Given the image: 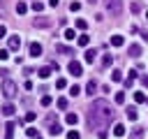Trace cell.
I'll return each instance as SVG.
<instances>
[{
  "instance_id": "6da1fadb",
  "label": "cell",
  "mask_w": 148,
  "mask_h": 139,
  "mask_svg": "<svg viewBox=\"0 0 148 139\" xmlns=\"http://www.w3.org/2000/svg\"><path fill=\"white\" fill-rule=\"evenodd\" d=\"M88 118H90V127H95V130H102L104 123L113 120V114H111L106 100H95L88 109Z\"/></svg>"
},
{
  "instance_id": "30bf717a",
  "label": "cell",
  "mask_w": 148,
  "mask_h": 139,
  "mask_svg": "<svg viewBox=\"0 0 148 139\" xmlns=\"http://www.w3.org/2000/svg\"><path fill=\"white\" fill-rule=\"evenodd\" d=\"M130 56H132V58H139V56H141V44H132V46H130Z\"/></svg>"
},
{
  "instance_id": "4dcf8cb0",
  "label": "cell",
  "mask_w": 148,
  "mask_h": 139,
  "mask_svg": "<svg viewBox=\"0 0 148 139\" xmlns=\"http://www.w3.org/2000/svg\"><path fill=\"white\" fill-rule=\"evenodd\" d=\"M102 65H111V53H104L102 56Z\"/></svg>"
},
{
  "instance_id": "2e32d148",
  "label": "cell",
  "mask_w": 148,
  "mask_h": 139,
  "mask_svg": "<svg viewBox=\"0 0 148 139\" xmlns=\"http://www.w3.org/2000/svg\"><path fill=\"white\" fill-rule=\"evenodd\" d=\"M141 137H143V130H141V127H134V130L130 132V139H141Z\"/></svg>"
},
{
  "instance_id": "5bb4252c",
  "label": "cell",
  "mask_w": 148,
  "mask_h": 139,
  "mask_svg": "<svg viewBox=\"0 0 148 139\" xmlns=\"http://www.w3.org/2000/svg\"><path fill=\"white\" fill-rule=\"evenodd\" d=\"M123 134H125V125L123 123H116L113 125V137H123Z\"/></svg>"
},
{
  "instance_id": "8992f818",
  "label": "cell",
  "mask_w": 148,
  "mask_h": 139,
  "mask_svg": "<svg viewBox=\"0 0 148 139\" xmlns=\"http://www.w3.org/2000/svg\"><path fill=\"white\" fill-rule=\"evenodd\" d=\"M14 127H16V123L7 120V125H5V139H14Z\"/></svg>"
},
{
  "instance_id": "f35d334b",
  "label": "cell",
  "mask_w": 148,
  "mask_h": 139,
  "mask_svg": "<svg viewBox=\"0 0 148 139\" xmlns=\"http://www.w3.org/2000/svg\"><path fill=\"white\" fill-rule=\"evenodd\" d=\"M127 79H130V81L136 79V70H130V72H127Z\"/></svg>"
},
{
  "instance_id": "f546056e",
  "label": "cell",
  "mask_w": 148,
  "mask_h": 139,
  "mask_svg": "<svg viewBox=\"0 0 148 139\" xmlns=\"http://www.w3.org/2000/svg\"><path fill=\"white\" fill-rule=\"evenodd\" d=\"M58 51H60V53H72V49L65 46V44H58Z\"/></svg>"
},
{
  "instance_id": "83f0119b",
  "label": "cell",
  "mask_w": 148,
  "mask_h": 139,
  "mask_svg": "<svg viewBox=\"0 0 148 139\" xmlns=\"http://www.w3.org/2000/svg\"><path fill=\"white\" fill-rule=\"evenodd\" d=\"M32 9H35V12H42V9H44V2H37V0H35V2H32Z\"/></svg>"
},
{
  "instance_id": "ee69618b",
  "label": "cell",
  "mask_w": 148,
  "mask_h": 139,
  "mask_svg": "<svg viewBox=\"0 0 148 139\" xmlns=\"http://www.w3.org/2000/svg\"><path fill=\"white\" fill-rule=\"evenodd\" d=\"M146 104H148V97H146Z\"/></svg>"
},
{
  "instance_id": "f6af8a7d",
  "label": "cell",
  "mask_w": 148,
  "mask_h": 139,
  "mask_svg": "<svg viewBox=\"0 0 148 139\" xmlns=\"http://www.w3.org/2000/svg\"><path fill=\"white\" fill-rule=\"evenodd\" d=\"M0 9H2V7H0Z\"/></svg>"
},
{
  "instance_id": "1f68e13d",
  "label": "cell",
  "mask_w": 148,
  "mask_h": 139,
  "mask_svg": "<svg viewBox=\"0 0 148 139\" xmlns=\"http://www.w3.org/2000/svg\"><path fill=\"white\" fill-rule=\"evenodd\" d=\"M9 58V49H0V60H7Z\"/></svg>"
},
{
  "instance_id": "484cf974",
  "label": "cell",
  "mask_w": 148,
  "mask_h": 139,
  "mask_svg": "<svg viewBox=\"0 0 148 139\" xmlns=\"http://www.w3.org/2000/svg\"><path fill=\"white\" fill-rule=\"evenodd\" d=\"M79 93H81V88H79V86H76V83H74V86H72V88H69V95H72V97H76V95H79Z\"/></svg>"
},
{
  "instance_id": "ab89813d",
  "label": "cell",
  "mask_w": 148,
  "mask_h": 139,
  "mask_svg": "<svg viewBox=\"0 0 148 139\" xmlns=\"http://www.w3.org/2000/svg\"><path fill=\"white\" fill-rule=\"evenodd\" d=\"M141 86H146V88H148V74H143V76H141Z\"/></svg>"
},
{
  "instance_id": "4fadbf2b",
  "label": "cell",
  "mask_w": 148,
  "mask_h": 139,
  "mask_svg": "<svg viewBox=\"0 0 148 139\" xmlns=\"http://www.w3.org/2000/svg\"><path fill=\"white\" fill-rule=\"evenodd\" d=\"M49 132L56 137V134H60V132H62V125H60V123H51V125H49Z\"/></svg>"
},
{
  "instance_id": "9c48e42d",
  "label": "cell",
  "mask_w": 148,
  "mask_h": 139,
  "mask_svg": "<svg viewBox=\"0 0 148 139\" xmlns=\"http://www.w3.org/2000/svg\"><path fill=\"white\" fill-rule=\"evenodd\" d=\"M14 111H16V107H14L12 102H5V104H2V114H5V116H12Z\"/></svg>"
},
{
  "instance_id": "ffe728a7",
  "label": "cell",
  "mask_w": 148,
  "mask_h": 139,
  "mask_svg": "<svg viewBox=\"0 0 148 139\" xmlns=\"http://www.w3.org/2000/svg\"><path fill=\"white\" fill-rule=\"evenodd\" d=\"M95 90H97V81H88V86H86V93H88V95H92Z\"/></svg>"
},
{
  "instance_id": "d6a6232c",
  "label": "cell",
  "mask_w": 148,
  "mask_h": 139,
  "mask_svg": "<svg viewBox=\"0 0 148 139\" xmlns=\"http://www.w3.org/2000/svg\"><path fill=\"white\" fill-rule=\"evenodd\" d=\"M67 139H81V137H79L76 130H69V132H67Z\"/></svg>"
},
{
  "instance_id": "8d00e7d4",
  "label": "cell",
  "mask_w": 148,
  "mask_h": 139,
  "mask_svg": "<svg viewBox=\"0 0 148 139\" xmlns=\"http://www.w3.org/2000/svg\"><path fill=\"white\" fill-rule=\"evenodd\" d=\"M116 102H125V93H123V90L116 93Z\"/></svg>"
},
{
  "instance_id": "277c9868",
  "label": "cell",
  "mask_w": 148,
  "mask_h": 139,
  "mask_svg": "<svg viewBox=\"0 0 148 139\" xmlns=\"http://www.w3.org/2000/svg\"><path fill=\"white\" fill-rule=\"evenodd\" d=\"M18 46H21V37H18V35H9L7 49H9V51H18Z\"/></svg>"
},
{
  "instance_id": "d4e9b609",
  "label": "cell",
  "mask_w": 148,
  "mask_h": 139,
  "mask_svg": "<svg viewBox=\"0 0 148 139\" xmlns=\"http://www.w3.org/2000/svg\"><path fill=\"white\" fill-rule=\"evenodd\" d=\"M62 35H65V39H74V30H72V28H65Z\"/></svg>"
},
{
  "instance_id": "836d02e7",
  "label": "cell",
  "mask_w": 148,
  "mask_h": 139,
  "mask_svg": "<svg viewBox=\"0 0 148 139\" xmlns=\"http://www.w3.org/2000/svg\"><path fill=\"white\" fill-rule=\"evenodd\" d=\"M51 102H53V100H51V97H49V95H44V97H42V107H49V104H51Z\"/></svg>"
},
{
  "instance_id": "cb8c5ba5",
  "label": "cell",
  "mask_w": 148,
  "mask_h": 139,
  "mask_svg": "<svg viewBox=\"0 0 148 139\" xmlns=\"http://www.w3.org/2000/svg\"><path fill=\"white\" fill-rule=\"evenodd\" d=\"M111 79H113V81H120V79H123V72H120V70H113V72H111Z\"/></svg>"
},
{
  "instance_id": "4316f807",
  "label": "cell",
  "mask_w": 148,
  "mask_h": 139,
  "mask_svg": "<svg viewBox=\"0 0 148 139\" xmlns=\"http://www.w3.org/2000/svg\"><path fill=\"white\" fill-rule=\"evenodd\" d=\"M134 102H146V95L136 90V93H134Z\"/></svg>"
},
{
  "instance_id": "d590c367",
  "label": "cell",
  "mask_w": 148,
  "mask_h": 139,
  "mask_svg": "<svg viewBox=\"0 0 148 139\" xmlns=\"http://www.w3.org/2000/svg\"><path fill=\"white\" fill-rule=\"evenodd\" d=\"M65 86H67L65 79H58V81H56V88H65Z\"/></svg>"
},
{
  "instance_id": "5b68a950",
  "label": "cell",
  "mask_w": 148,
  "mask_h": 139,
  "mask_svg": "<svg viewBox=\"0 0 148 139\" xmlns=\"http://www.w3.org/2000/svg\"><path fill=\"white\" fill-rule=\"evenodd\" d=\"M106 7H109V12H113V14H120V12H123V2H120V0H106Z\"/></svg>"
},
{
  "instance_id": "52a82bcc",
  "label": "cell",
  "mask_w": 148,
  "mask_h": 139,
  "mask_svg": "<svg viewBox=\"0 0 148 139\" xmlns=\"http://www.w3.org/2000/svg\"><path fill=\"white\" fill-rule=\"evenodd\" d=\"M51 25V19H44V16H35V28H49Z\"/></svg>"
},
{
  "instance_id": "ba28073f",
  "label": "cell",
  "mask_w": 148,
  "mask_h": 139,
  "mask_svg": "<svg viewBox=\"0 0 148 139\" xmlns=\"http://www.w3.org/2000/svg\"><path fill=\"white\" fill-rule=\"evenodd\" d=\"M42 51H44V49H42V44H39V42H32V44H30V56H35V58H37V56H42Z\"/></svg>"
},
{
  "instance_id": "9a60e30c",
  "label": "cell",
  "mask_w": 148,
  "mask_h": 139,
  "mask_svg": "<svg viewBox=\"0 0 148 139\" xmlns=\"http://www.w3.org/2000/svg\"><path fill=\"white\" fill-rule=\"evenodd\" d=\"M25 134H28L30 139H42V134H39V130H37V127H28V130H25Z\"/></svg>"
},
{
  "instance_id": "e575fe53",
  "label": "cell",
  "mask_w": 148,
  "mask_h": 139,
  "mask_svg": "<svg viewBox=\"0 0 148 139\" xmlns=\"http://www.w3.org/2000/svg\"><path fill=\"white\" fill-rule=\"evenodd\" d=\"M69 9H72V12H79V9H81V2H72Z\"/></svg>"
},
{
  "instance_id": "7c38bea8",
  "label": "cell",
  "mask_w": 148,
  "mask_h": 139,
  "mask_svg": "<svg viewBox=\"0 0 148 139\" xmlns=\"http://www.w3.org/2000/svg\"><path fill=\"white\" fill-rule=\"evenodd\" d=\"M65 123H67V125H76V123H79V116H76V114H72V111H69V114H67V116H65Z\"/></svg>"
},
{
  "instance_id": "603a6c76",
  "label": "cell",
  "mask_w": 148,
  "mask_h": 139,
  "mask_svg": "<svg viewBox=\"0 0 148 139\" xmlns=\"http://www.w3.org/2000/svg\"><path fill=\"white\" fill-rule=\"evenodd\" d=\"M127 118L130 120H136V109L134 107H127Z\"/></svg>"
},
{
  "instance_id": "7a4b0ae2",
  "label": "cell",
  "mask_w": 148,
  "mask_h": 139,
  "mask_svg": "<svg viewBox=\"0 0 148 139\" xmlns=\"http://www.w3.org/2000/svg\"><path fill=\"white\" fill-rule=\"evenodd\" d=\"M16 90H18V86H16L12 79H5V81H2V93H5V97L12 100V97L16 95Z\"/></svg>"
},
{
  "instance_id": "7402d4cb",
  "label": "cell",
  "mask_w": 148,
  "mask_h": 139,
  "mask_svg": "<svg viewBox=\"0 0 148 139\" xmlns=\"http://www.w3.org/2000/svg\"><path fill=\"white\" fill-rule=\"evenodd\" d=\"M56 102H58V109H67V104H69V102H67V97H58Z\"/></svg>"
},
{
  "instance_id": "f1b7e54d",
  "label": "cell",
  "mask_w": 148,
  "mask_h": 139,
  "mask_svg": "<svg viewBox=\"0 0 148 139\" xmlns=\"http://www.w3.org/2000/svg\"><path fill=\"white\" fill-rule=\"evenodd\" d=\"M76 28H79V30H86V28H88V23H86L83 19H79V21H76Z\"/></svg>"
},
{
  "instance_id": "d6986e66",
  "label": "cell",
  "mask_w": 148,
  "mask_h": 139,
  "mask_svg": "<svg viewBox=\"0 0 148 139\" xmlns=\"http://www.w3.org/2000/svg\"><path fill=\"white\" fill-rule=\"evenodd\" d=\"M95 56H97V53H95V49H88L83 58H86V63H92V60H95Z\"/></svg>"
},
{
  "instance_id": "ac0fdd59",
  "label": "cell",
  "mask_w": 148,
  "mask_h": 139,
  "mask_svg": "<svg viewBox=\"0 0 148 139\" xmlns=\"http://www.w3.org/2000/svg\"><path fill=\"white\" fill-rule=\"evenodd\" d=\"M123 42H125V37H123V35H113V37H111V44H113V46H120Z\"/></svg>"
},
{
  "instance_id": "7bdbcfd3",
  "label": "cell",
  "mask_w": 148,
  "mask_h": 139,
  "mask_svg": "<svg viewBox=\"0 0 148 139\" xmlns=\"http://www.w3.org/2000/svg\"><path fill=\"white\" fill-rule=\"evenodd\" d=\"M146 21H148V12H146Z\"/></svg>"
},
{
  "instance_id": "44dd1931",
  "label": "cell",
  "mask_w": 148,
  "mask_h": 139,
  "mask_svg": "<svg viewBox=\"0 0 148 139\" xmlns=\"http://www.w3.org/2000/svg\"><path fill=\"white\" fill-rule=\"evenodd\" d=\"M28 12V5L25 2H16V14H25Z\"/></svg>"
},
{
  "instance_id": "e0dca14e",
  "label": "cell",
  "mask_w": 148,
  "mask_h": 139,
  "mask_svg": "<svg viewBox=\"0 0 148 139\" xmlns=\"http://www.w3.org/2000/svg\"><path fill=\"white\" fill-rule=\"evenodd\" d=\"M88 42H90L88 35H79V37H76V44H79V46H88Z\"/></svg>"
},
{
  "instance_id": "8fae6325",
  "label": "cell",
  "mask_w": 148,
  "mask_h": 139,
  "mask_svg": "<svg viewBox=\"0 0 148 139\" xmlns=\"http://www.w3.org/2000/svg\"><path fill=\"white\" fill-rule=\"evenodd\" d=\"M51 72H53V67H51V65H46V67H42L37 74H39V79H46V76H51Z\"/></svg>"
},
{
  "instance_id": "3957f363",
  "label": "cell",
  "mask_w": 148,
  "mask_h": 139,
  "mask_svg": "<svg viewBox=\"0 0 148 139\" xmlns=\"http://www.w3.org/2000/svg\"><path fill=\"white\" fill-rule=\"evenodd\" d=\"M67 72H69L72 76H81V74H83V67H81L79 60H72V63L67 65Z\"/></svg>"
},
{
  "instance_id": "b9f144b4",
  "label": "cell",
  "mask_w": 148,
  "mask_h": 139,
  "mask_svg": "<svg viewBox=\"0 0 148 139\" xmlns=\"http://www.w3.org/2000/svg\"><path fill=\"white\" fill-rule=\"evenodd\" d=\"M49 2H51V7H58V2H60V0H49Z\"/></svg>"
},
{
  "instance_id": "74e56055",
  "label": "cell",
  "mask_w": 148,
  "mask_h": 139,
  "mask_svg": "<svg viewBox=\"0 0 148 139\" xmlns=\"http://www.w3.org/2000/svg\"><path fill=\"white\" fill-rule=\"evenodd\" d=\"M35 118H37V116H35V111H28V114H25V120H28V123H30V120H35Z\"/></svg>"
},
{
  "instance_id": "60d3db41",
  "label": "cell",
  "mask_w": 148,
  "mask_h": 139,
  "mask_svg": "<svg viewBox=\"0 0 148 139\" xmlns=\"http://www.w3.org/2000/svg\"><path fill=\"white\" fill-rule=\"evenodd\" d=\"M5 35H7V28H5V25H0V39H2Z\"/></svg>"
}]
</instances>
